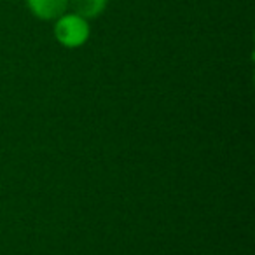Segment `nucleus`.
Here are the masks:
<instances>
[{
	"label": "nucleus",
	"instance_id": "3",
	"mask_svg": "<svg viewBox=\"0 0 255 255\" xmlns=\"http://www.w3.org/2000/svg\"><path fill=\"white\" fill-rule=\"evenodd\" d=\"M109 0H68V5L74 9L75 14L84 19H95L107 9Z\"/></svg>",
	"mask_w": 255,
	"mask_h": 255
},
{
	"label": "nucleus",
	"instance_id": "1",
	"mask_svg": "<svg viewBox=\"0 0 255 255\" xmlns=\"http://www.w3.org/2000/svg\"><path fill=\"white\" fill-rule=\"evenodd\" d=\"M54 37L65 47H79L89 39V23L75 12H63L54 19Z\"/></svg>",
	"mask_w": 255,
	"mask_h": 255
},
{
	"label": "nucleus",
	"instance_id": "2",
	"mask_svg": "<svg viewBox=\"0 0 255 255\" xmlns=\"http://www.w3.org/2000/svg\"><path fill=\"white\" fill-rule=\"evenodd\" d=\"M30 12L39 19H58L68 9V0H26Z\"/></svg>",
	"mask_w": 255,
	"mask_h": 255
}]
</instances>
